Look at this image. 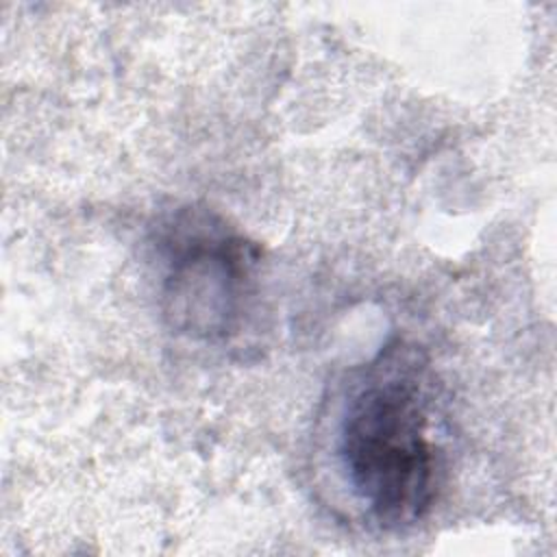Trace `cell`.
<instances>
[{"label":"cell","mask_w":557,"mask_h":557,"mask_svg":"<svg viewBox=\"0 0 557 557\" xmlns=\"http://www.w3.org/2000/svg\"><path fill=\"white\" fill-rule=\"evenodd\" d=\"M163 315L189 337L218 339L237 329L259 261L255 244L209 211L183 209L168 228Z\"/></svg>","instance_id":"7a4b0ae2"},{"label":"cell","mask_w":557,"mask_h":557,"mask_svg":"<svg viewBox=\"0 0 557 557\" xmlns=\"http://www.w3.org/2000/svg\"><path fill=\"white\" fill-rule=\"evenodd\" d=\"M337 455L350 490L385 529L416 524L435 498V446L422 363L396 348L381 352L339 420Z\"/></svg>","instance_id":"6da1fadb"}]
</instances>
